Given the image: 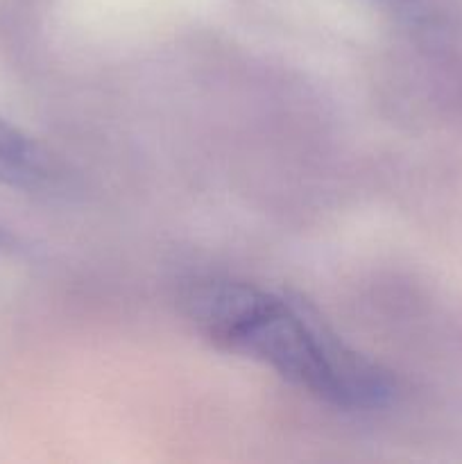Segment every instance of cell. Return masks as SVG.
<instances>
[{
  "instance_id": "cell-2",
  "label": "cell",
  "mask_w": 462,
  "mask_h": 464,
  "mask_svg": "<svg viewBox=\"0 0 462 464\" xmlns=\"http://www.w3.org/2000/svg\"><path fill=\"white\" fill-rule=\"evenodd\" d=\"M53 177L48 154L0 118V181L16 188H41Z\"/></svg>"
},
{
  "instance_id": "cell-1",
  "label": "cell",
  "mask_w": 462,
  "mask_h": 464,
  "mask_svg": "<svg viewBox=\"0 0 462 464\" xmlns=\"http://www.w3.org/2000/svg\"><path fill=\"white\" fill-rule=\"evenodd\" d=\"M184 313L217 347L265 362L290 383L347 411H376L394 399L388 370L342 343L299 299L222 276L195 279Z\"/></svg>"
},
{
  "instance_id": "cell-3",
  "label": "cell",
  "mask_w": 462,
  "mask_h": 464,
  "mask_svg": "<svg viewBox=\"0 0 462 464\" xmlns=\"http://www.w3.org/2000/svg\"><path fill=\"white\" fill-rule=\"evenodd\" d=\"M0 243H3V234H0Z\"/></svg>"
}]
</instances>
